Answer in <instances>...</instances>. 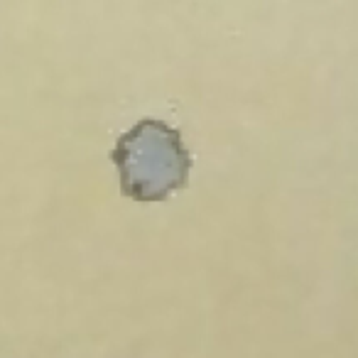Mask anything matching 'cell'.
<instances>
[{
  "label": "cell",
  "mask_w": 358,
  "mask_h": 358,
  "mask_svg": "<svg viewBox=\"0 0 358 358\" xmlns=\"http://www.w3.org/2000/svg\"><path fill=\"white\" fill-rule=\"evenodd\" d=\"M110 159L118 167L120 192L140 204L164 201L187 185L192 155L179 130L155 118L135 123L115 143Z\"/></svg>",
  "instance_id": "cell-1"
}]
</instances>
